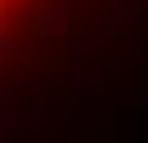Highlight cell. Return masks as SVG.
<instances>
[{"mask_svg":"<svg viewBox=\"0 0 148 143\" xmlns=\"http://www.w3.org/2000/svg\"><path fill=\"white\" fill-rule=\"evenodd\" d=\"M45 5V0H0V54L14 49V40H18V27L27 22L36 9Z\"/></svg>","mask_w":148,"mask_h":143,"instance_id":"obj_1","label":"cell"}]
</instances>
